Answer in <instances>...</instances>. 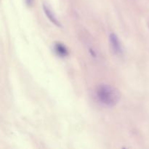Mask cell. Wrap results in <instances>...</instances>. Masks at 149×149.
I'll return each mask as SVG.
<instances>
[{
  "mask_svg": "<svg viewBox=\"0 0 149 149\" xmlns=\"http://www.w3.org/2000/svg\"><path fill=\"white\" fill-rule=\"evenodd\" d=\"M95 96L98 102L107 107H113L120 100L119 91L109 84H100L95 89Z\"/></svg>",
  "mask_w": 149,
  "mask_h": 149,
  "instance_id": "cell-1",
  "label": "cell"
},
{
  "mask_svg": "<svg viewBox=\"0 0 149 149\" xmlns=\"http://www.w3.org/2000/svg\"><path fill=\"white\" fill-rule=\"evenodd\" d=\"M43 10H44V12H45V15H46L47 17H48V19H49V20H50V21L52 22L54 25H55V26H58V27H61V23H60V21L58 20V19H57L56 16L55 15V14L52 13V10H51L50 9L47 7V6H46L44 4Z\"/></svg>",
  "mask_w": 149,
  "mask_h": 149,
  "instance_id": "cell-4",
  "label": "cell"
},
{
  "mask_svg": "<svg viewBox=\"0 0 149 149\" xmlns=\"http://www.w3.org/2000/svg\"><path fill=\"white\" fill-rule=\"evenodd\" d=\"M54 51L58 56L61 58H65L68 55V50L66 47L62 43L57 42L54 45Z\"/></svg>",
  "mask_w": 149,
  "mask_h": 149,
  "instance_id": "cell-3",
  "label": "cell"
},
{
  "mask_svg": "<svg viewBox=\"0 0 149 149\" xmlns=\"http://www.w3.org/2000/svg\"><path fill=\"white\" fill-rule=\"evenodd\" d=\"M33 0H26V4H27L28 5H31L32 3H33Z\"/></svg>",
  "mask_w": 149,
  "mask_h": 149,
  "instance_id": "cell-5",
  "label": "cell"
},
{
  "mask_svg": "<svg viewBox=\"0 0 149 149\" xmlns=\"http://www.w3.org/2000/svg\"><path fill=\"white\" fill-rule=\"evenodd\" d=\"M109 41H110L111 46L113 51L117 55H121L122 54V48L121 45L120 41L119 38L115 33H111L109 36Z\"/></svg>",
  "mask_w": 149,
  "mask_h": 149,
  "instance_id": "cell-2",
  "label": "cell"
}]
</instances>
